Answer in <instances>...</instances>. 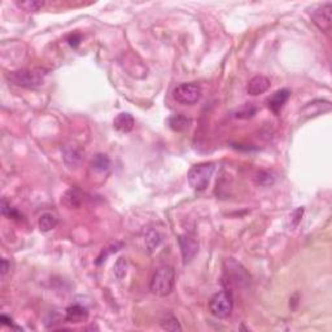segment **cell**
<instances>
[{
  "label": "cell",
  "instance_id": "obj_1",
  "mask_svg": "<svg viewBox=\"0 0 332 332\" xmlns=\"http://www.w3.org/2000/svg\"><path fill=\"white\" fill-rule=\"evenodd\" d=\"M175 284V272L173 267L162 266L155 271L150 282V291L153 294L165 297L172 293Z\"/></svg>",
  "mask_w": 332,
  "mask_h": 332
},
{
  "label": "cell",
  "instance_id": "obj_2",
  "mask_svg": "<svg viewBox=\"0 0 332 332\" xmlns=\"http://www.w3.org/2000/svg\"><path fill=\"white\" fill-rule=\"evenodd\" d=\"M215 165L213 162H202L192 166L188 172V185L196 191H204L209 186Z\"/></svg>",
  "mask_w": 332,
  "mask_h": 332
},
{
  "label": "cell",
  "instance_id": "obj_3",
  "mask_svg": "<svg viewBox=\"0 0 332 332\" xmlns=\"http://www.w3.org/2000/svg\"><path fill=\"white\" fill-rule=\"evenodd\" d=\"M7 79L12 85L22 88H38L43 85L44 76L39 70L21 69V70L11 71L7 74Z\"/></svg>",
  "mask_w": 332,
  "mask_h": 332
},
{
  "label": "cell",
  "instance_id": "obj_4",
  "mask_svg": "<svg viewBox=\"0 0 332 332\" xmlns=\"http://www.w3.org/2000/svg\"><path fill=\"white\" fill-rule=\"evenodd\" d=\"M224 283H227L229 286L244 287L249 283V275L242 264L235 261L234 259H229L224 265Z\"/></svg>",
  "mask_w": 332,
  "mask_h": 332
},
{
  "label": "cell",
  "instance_id": "obj_5",
  "mask_svg": "<svg viewBox=\"0 0 332 332\" xmlns=\"http://www.w3.org/2000/svg\"><path fill=\"white\" fill-rule=\"evenodd\" d=\"M234 308V300L230 292L220 291L209 301V310L217 318H227Z\"/></svg>",
  "mask_w": 332,
  "mask_h": 332
},
{
  "label": "cell",
  "instance_id": "obj_6",
  "mask_svg": "<svg viewBox=\"0 0 332 332\" xmlns=\"http://www.w3.org/2000/svg\"><path fill=\"white\" fill-rule=\"evenodd\" d=\"M202 90L197 83H182L173 91L175 100L183 105H192L196 104L201 98Z\"/></svg>",
  "mask_w": 332,
  "mask_h": 332
},
{
  "label": "cell",
  "instance_id": "obj_7",
  "mask_svg": "<svg viewBox=\"0 0 332 332\" xmlns=\"http://www.w3.org/2000/svg\"><path fill=\"white\" fill-rule=\"evenodd\" d=\"M331 11L332 3L327 2V3H323L317 7L310 13L311 20L316 24V26L326 34L329 33V30H331Z\"/></svg>",
  "mask_w": 332,
  "mask_h": 332
},
{
  "label": "cell",
  "instance_id": "obj_8",
  "mask_svg": "<svg viewBox=\"0 0 332 332\" xmlns=\"http://www.w3.org/2000/svg\"><path fill=\"white\" fill-rule=\"evenodd\" d=\"M179 245L185 264L192 261L197 254V252H199V242L196 239H193V237L188 236V235H183V236L179 237Z\"/></svg>",
  "mask_w": 332,
  "mask_h": 332
},
{
  "label": "cell",
  "instance_id": "obj_9",
  "mask_svg": "<svg viewBox=\"0 0 332 332\" xmlns=\"http://www.w3.org/2000/svg\"><path fill=\"white\" fill-rule=\"evenodd\" d=\"M331 110V103L327 100H314L311 103L306 104L304 108L301 109V116L305 118L316 117V116L322 115L324 112H329Z\"/></svg>",
  "mask_w": 332,
  "mask_h": 332
},
{
  "label": "cell",
  "instance_id": "obj_10",
  "mask_svg": "<svg viewBox=\"0 0 332 332\" xmlns=\"http://www.w3.org/2000/svg\"><path fill=\"white\" fill-rule=\"evenodd\" d=\"M270 88V79L265 76H256L248 82L247 93L252 96L261 95Z\"/></svg>",
  "mask_w": 332,
  "mask_h": 332
},
{
  "label": "cell",
  "instance_id": "obj_11",
  "mask_svg": "<svg viewBox=\"0 0 332 332\" xmlns=\"http://www.w3.org/2000/svg\"><path fill=\"white\" fill-rule=\"evenodd\" d=\"M61 202H63L66 208H69V209H77V208L81 207L82 202H83V192L77 187L69 188V190L64 193Z\"/></svg>",
  "mask_w": 332,
  "mask_h": 332
},
{
  "label": "cell",
  "instance_id": "obj_12",
  "mask_svg": "<svg viewBox=\"0 0 332 332\" xmlns=\"http://www.w3.org/2000/svg\"><path fill=\"white\" fill-rule=\"evenodd\" d=\"M289 96H291V93H289L287 88L276 91V93L272 94L271 98L267 100V105H269V108L271 109L275 115H278V113L281 112V109L283 108L284 104H286L287 100L289 99Z\"/></svg>",
  "mask_w": 332,
  "mask_h": 332
},
{
  "label": "cell",
  "instance_id": "obj_13",
  "mask_svg": "<svg viewBox=\"0 0 332 332\" xmlns=\"http://www.w3.org/2000/svg\"><path fill=\"white\" fill-rule=\"evenodd\" d=\"M88 317V311L85 306L78 305H71L66 309L65 314V321L70 322V323H82L83 321H86Z\"/></svg>",
  "mask_w": 332,
  "mask_h": 332
},
{
  "label": "cell",
  "instance_id": "obj_14",
  "mask_svg": "<svg viewBox=\"0 0 332 332\" xmlns=\"http://www.w3.org/2000/svg\"><path fill=\"white\" fill-rule=\"evenodd\" d=\"M168 125L172 130L177 131V133H182V131L188 130L191 127L192 120L185 115H173L168 120Z\"/></svg>",
  "mask_w": 332,
  "mask_h": 332
},
{
  "label": "cell",
  "instance_id": "obj_15",
  "mask_svg": "<svg viewBox=\"0 0 332 332\" xmlns=\"http://www.w3.org/2000/svg\"><path fill=\"white\" fill-rule=\"evenodd\" d=\"M134 125H135V120L130 113H120L113 121L115 128L121 133H128V131L133 130Z\"/></svg>",
  "mask_w": 332,
  "mask_h": 332
},
{
  "label": "cell",
  "instance_id": "obj_16",
  "mask_svg": "<svg viewBox=\"0 0 332 332\" xmlns=\"http://www.w3.org/2000/svg\"><path fill=\"white\" fill-rule=\"evenodd\" d=\"M63 157H64V161H65V163L69 166V168H78L82 162V158H83L82 157L81 151L77 150V148H74V147L64 148Z\"/></svg>",
  "mask_w": 332,
  "mask_h": 332
},
{
  "label": "cell",
  "instance_id": "obj_17",
  "mask_svg": "<svg viewBox=\"0 0 332 332\" xmlns=\"http://www.w3.org/2000/svg\"><path fill=\"white\" fill-rule=\"evenodd\" d=\"M38 226L42 232L51 231V230H53L54 227L58 226V218H56L54 214H52V213H44V214L39 218Z\"/></svg>",
  "mask_w": 332,
  "mask_h": 332
},
{
  "label": "cell",
  "instance_id": "obj_18",
  "mask_svg": "<svg viewBox=\"0 0 332 332\" xmlns=\"http://www.w3.org/2000/svg\"><path fill=\"white\" fill-rule=\"evenodd\" d=\"M91 166H93V169L98 170V172H105L110 166V160L106 155L98 153V155L94 156L93 161H91Z\"/></svg>",
  "mask_w": 332,
  "mask_h": 332
},
{
  "label": "cell",
  "instance_id": "obj_19",
  "mask_svg": "<svg viewBox=\"0 0 332 332\" xmlns=\"http://www.w3.org/2000/svg\"><path fill=\"white\" fill-rule=\"evenodd\" d=\"M122 247H123V244H122V243H120V242H116L115 244L109 245L108 248H105V249H103V251H101V253L99 254V257L96 259L95 264L96 265H101L103 262L106 261V259H108V257L110 256V254H113V253H116V252H118Z\"/></svg>",
  "mask_w": 332,
  "mask_h": 332
},
{
  "label": "cell",
  "instance_id": "obj_20",
  "mask_svg": "<svg viewBox=\"0 0 332 332\" xmlns=\"http://www.w3.org/2000/svg\"><path fill=\"white\" fill-rule=\"evenodd\" d=\"M161 327L166 331H182L179 322L172 314H168L163 319H161Z\"/></svg>",
  "mask_w": 332,
  "mask_h": 332
},
{
  "label": "cell",
  "instance_id": "obj_21",
  "mask_svg": "<svg viewBox=\"0 0 332 332\" xmlns=\"http://www.w3.org/2000/svg\"><path fill=\"white\" fill-rule=\"evenodd\" d=\"M17 7L26 12H36L44 7V2L42 0H25V2H17Z\"/></svg>",
  "mask_w": 332,
  "mask_h": 332
},
{
  "label": "cell",
  "instance_id": "obj_22",
  "mask_svg": "<svg viewBox=\"0 0 332 332\" xmlns=\"http://www.w3.org/2000/svg\"><path fill=\"white\" fill-rule=\"evenodd\" d=\"M257 112V108L252 104H245L242 108L237 109L235 113V117L240 118V120H247V118H252Z\"/></svg>",
  "mask_w": 332,
  "mask_h": 332
},
{
  "label": "cell",
  "instance_id": "obj_23",
  "mask_svg": "<svg viewBox=\"0 0 332 332\" xmlns=\"http://www.w3.org/2000/svg\"><path fill=\"white\" fill-rule=\"evenodd\" d=\"M161 242H162V236H161L157 231H155V230H151L147 234V236H145V243H147L151 252L155 251L156 248L160 245Z\"/></svg>",
  "mask_w": 332,
  "mask_h": 332
},
{
  "label": "cell",
  "instance_id": "obj_24",
  "mask_svg": "<svg viewBox=\"0 0 332 332\" xmlns=\"http://www.w3.org/2000/svg\"><path fill=\"white\" fill-rule=\"evenodd\" d=\"M115 275L117 276L118 279H122L123 276L126 275V272H127V269H128V265H127V261H126V259H123V257H121V259L117 260V262L115 264Z\"/></svg>",
  "mask_w": 332,
  "mask_h": 332
},
{
  "label": "cell",
  "instance_id": "obj_25",
  "mask_svg": "<svg viewBox=\"0 0 332 332\" xmlns=\"http://www.w3.org/2000/svg\"><path fill=\"white\" fill-rule=\"evenodd\" d=\"M2 214L7 218H12V219H20V213L14 208H11V205L6 200H2Z\"/></svg>",
  "mask_w": 332,
  "mask_h": 332
},
{
  "label": "cell",
  "instance_id": "obj_26",
  "mask_svg": "<svg viewBox=\"0 0 332 332\" xmlns=\"http://www.w3.org/2000/svg\"><path fill=\"white\" fill-rule=\"evenodd\" d=\"M256 179L257 183L261 186H270L275 182V177L270 172H260Z\"/></svg>",
  "mask_w": 332,
  "mask_h": 332
},
{
  "label": "cell",
  "instance_id": "obj_27",
  "mask_svg": "<svg viewBox=\"0 0 332 332\" xmlns=\"http://www.w3.org/2000/svg\"><path fill=\"white\" fill-rule=\"evenodd\" d=\"M302 213H304V209H302V208H299V209H296L293 212V214L291 215V219H293L294 222H293V225H292V227H296L297 225H299V222H300V219H301V217H302Z\"/></svg>",
  "mask_w": 332,
  "mask_h": 332
},
{
  "label": "cell",
  "instance_id": "obj_28",
  "mask_svg": "<svg viewBox=\"0 0 332 332\" xmlns=\"http://www.w3.org/2000/svg\"><path fill=\"white\" fill-rule=\"evenodd\" d=\"M79 41H81V36L77 35V34H74V35H71L70 38H69V43H70L71 47H77V46H78Z\"/></svg>",
  "mask_w": 332,
  "mask_h": 332
},
{
  "label": "cell",
  "instance_id": "obj_29",
  "mask_svg": "<svg viewBox=\"0 0 332 332\" xmlns=\"http://www.w3.org/2000/svg\"><path fill=\"white\" fill-rule=\"evenodd\" d=\"M0 270H2V276H4L9 270V264L7 260H2V267H0Z\"/></svg>",
  "mask_w": 332,
  "mask_h": 332
},
{
  "label": "cell",
  "instance_id": "obj_30",
  "mask_svg": "<svg viewBox=\"0 0 332 332\" xmlns=\"http://www.w3.org/2000/svg\"><path fill=\"white\" fill-rule=\"evenodd\" d=\"M0 322H2V323L3 324H6V326H13V323H12V318H9V317H7V316H2L0 317Z\"/></svg>",
  "mask_w": 332,
  "mask_h": 332
}]
</instances>
